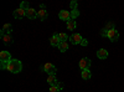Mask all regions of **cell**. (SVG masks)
<instances>
[{
    "instance_id": "obj_1",
    "label": "cell",
    "mask_w": 124,
    "mask_h": 92,
    "mask_svg": "<svg viewBox=\"0 0 124 92\" xmlns=\"http://www.w3.org/2000/svg\"><path fill=\"white\" fill-rule=\"evenodd\" d=\"M5 70L10 71L11 74H19V72H21V70H23V64H21V61H20V60L13 59V60L6 65Z\"/></svg>"
},
{
    "instance_id": "obj_2",
    "label": "cell",
    "mask_w": 124,
    "mask_h": 92,
    "mask_svg": "<svg viewBox=\"0 0 124 92\" xmlns=\"http://www.w3.org/2000/svg\"><path fill=\"white\" fill-rule=\"evenodd\" d=\"M11 55H10L9 51H1L0 52V67H1V70H5L6 65L11 61Z\"/></svg>"
},
{
    "instance_id": "obj_3",
    "label": "cell",
    "mask_w": 124,
    "mask_h": 92,
    "mask_svg": "<svg viewBox=\"0 0 124 92\" xmlns=\"http://www.w3.org/2000/svg\"><path fill=\"white\" fill-rule=\"evenodd\" d=\"M91 60L88 57H83V59H81L79 60V62H78V66L82 71H85V70H88L91 67Z\"/></svg>"
},
{
    "instance_id": "obj_4",
    "label": "cell",
    "mask_w": 124,
    "mask_h": 92,
    "mask_svg": "<svg viewBox=\"0 0 124 92\" xmlns=\"http://www.w3.org/2000/svg\"><path fill=\"white\" fill-rule=\"evenodd\" d=\"M42 70L45 71V72H47V75H56V72H57L56 66L52 65V64H50V62L45 64L44 67H42Z\"/></svg>"
},
{
    "instance_id": "obj_5",
    "label": "cell",
    "mask_w": 124,
    "mask_h": 92,
    "mask_svg": "<svg viewBox=\"0 0 124 92\" xmlns=\"http://www.w3.org/2000/svg\"><path fill=\"white\" fill-rule=\"evenodd\" d=\"M107 37L112 42H116L117 40L119 39V33L117 31V29H113V30H109L108 34H107Z\"/></svg>"
},
{
    "instance_id": "obj_6",
    "label": "cell",
    "mask_w": 124,
    "mask_h": 92,
    "mask_svg": "<svg viewBox=\"0 0 124 92\" xmlns=\"http://www.w3.org/2000/svg\"><path fill=\"white\" fill-rule=\"evenodd\" d=\"M70 41H71V44H73V45H81V42H82V40H83V37H82L79 34H72L71 36H70Z\"/></svg>"
},
{
    "instance_id": "obj_7",
    "label": "cell",
    "mask_w": 124,
    "mask_h": 92,
    "mask_svg": "<svg viewBox=\"0 0 124 92\" xmlns=\"http://www.w3.org/2000/svg\"><path fill=\"white\" fill-rule=\"evenodd\" d=\"M113 29H116L114 27V24L113 23H108L102 29V31H101V35L103 36V37H107V34H108V31L109 30H113Z\"/></svg>"
},
{
    "instance_id": "obj_8",
    "label": "cell",
    "mask_w": 124,
    "mask_h": 92,
    "mask_svg": "<svg viewBox=\"0 0 124 92\" xmlns=\"http://www.w3.org/2000/svg\"><path fill=\"white\" fill-rule=\"evenodd\" d=\"M58 17L61 20L68 21V20H71V11H67V10H61V11L58 13Z\"/></svg>"
},
{
    "instance_id": "obj_9",
    "label": "cell",
    "mask_w": 124,
    "mask_h": 92,
    "mask_svg": "<svg viewBox=\"0 0 124 92\" xmlns=\"http://www.w3.org/2000/svg\"><path fill=\"white\" fill-rule=\"evenodd\" d=\"M47 16H48V14H47V10H46V9H40V10H37V17L41 20V21H45V20H47Z\"/></svg>"
},
{
    "instance_id": "obj_10",
    "label": "cell",
    "mask_w": 124,
    "mask_h": 92,
    "mask_svg": "<svg viewBox=\"0 0 124 92\" xmlns=\"http://www.w3.org/2000/svg\"><path fill=\"white\" fill-rule=\"evenodd\" d=\"M1 39H3V42H4L5 46H9V45H11L14 42V39H13L11 34H6V35L1 36Z\"/></svg>"
},
{
    "instance_id": "obj_11",
    "label": "cell",
    "mask_w": 124,
    "mask_h": 92,
    "mask_svg": "<svg viewBox=\"0 0 124 92\" xmlns=\"http://www.w3.org/2000/svg\"><path fill=\"white\" fill-rule=\"evenodd\" d=\"M24 16H26V11H25L24 9H21V8L16 9L15 11H14V17L15 19H23Z\"/></svg>"
},
{
    "instance_id": "obj_12",
    "label": "cell",
    "mask_w": 124,
    "mask_h": 92,
    "mask_svg": "<svg viewBox=\"0 0 124 92\" xmlns=\"http://www.w3.org/2000/svg\"><path fill=\"white\" fill-rule=\"evenodd\" d=\"M26 16H27V19H31V20L37 19V11H36L35 9L30 8L29 10H26Z\"/></svg>"
},
{
    "instance_id": "obj_13",
    "label": "cell",
    "mask_w": 124,
    "mask_h": 92,
    "mask_svg": "<svg viewBox=\"0 0 124 92\" xmlns=\"http://www.w3.org/2000/svg\"><path fill=\"white\" fill-rule=\"evenodd\" d=\"M11 31H13V26H11V24H5L4 26H3V29H1V36H4V35H6V34H11Z\"/></svg>"
},
{
    "instance_id": "obj_14",
    "label": "cell",
    "mask_w": 124,
    "mask_h": 92,
    "mask_svg": "<svg viewBox=\"0 0 124 92\" xmlns=\"http://www.w3.org/2000/svg\"><path fill=\"white\" fill-rule=\"evenodd\" d=\"M97 57H98L99 60L107 59V57H108V51H107L106 49H99V50L97 51Z\"/></svg>"
},
{
    "instance_id": "obj_15",
    "label": "cell",
    "mask_w": 124,
    "mask_h": 92,
    "mask_svg": "<svg viewBox=\"0 0 124 92\" xmlns=\"http://www.w3.org/2000/svg\"><path fill=\"white\" fill-rule=\"evenodd\" d=\"M50 44L52 45V46H57V47H58V45L61 44V40H60V37H58V34H55L50 39Z\"/></svg>"
},
{
    "instance_id": "obj_16",
    "label": "cell",
    "mask_w": 124,
    "mask_h": 92,
    "mask_svg": "<svg viewBox=\"0 0 124 92\" xmlns=\"http://www.w3.org/2000/svg\"><path fill=\"white\" fill-rule=\"evenodd\" d=\"M57 77H56V75H48V77H47V84L50 85V86H56L57 85Z\"/></svg>"
},
{
    "instance_id": "obj_17",
    "label": "cell",
    "mask_w": 124,
    "mask_h": 92,
    "mask_svg": "<svg viewBox=\"0 0 124 92\" xmlns=\"http://www.w3.org/2000/svg\"><path fill=\"white\" fill-rule=\"evenodd\" d=\"M58 50L61 51V52H66V51L68 50V44H67V41H61V44L58 45Z\"/></svg>"
},
{
    "instance_id": "obj_18",
    "label": "cell",
    "mask_w": 124,
    "mask_h": 92,
    "mask_svg": "<svg viewBox=\"0 0 124 92\" xmlns=\"http://www.w3.org/2000/svg\"><path fill=\"white\" fill-rule=\"evenodd\" d=\"M77 27V23L73 19H71V20H68L67 21V29L68 30H75Z\"/></svg>"
},
{
    "instance_id": "obj_19",
    "label": "cell",
    "mask_w": 124,
    "mask_h": 92,
    "mask_svg": "<svg viewBox=\"0 0 124 92\" xmlns=\"http://www.w3.org/2000/svg\"><path fill=\"white\" fill-rule=\"evenodd\" d=\"M82 78L83 80H89L91 77H92V75H91V71L89 70H85V71H82Z\"/></svg>"
},
{
    "instance_id": "obj_20",
    "label": "cell",
    "mask_w": 124,
    "mask_h": 92,
    "mask_svg": "<svg viewBox=\"0 0 124 92\" xmlns=\"http://www.w3.org/2000/svg\"><path fill=\"white\" fill-rule=\"evenodd\" d=\"M78 16H79V11H78V10H71V19L75 20Z\"/></svg>"
},
{
    "instance_id": "obj_21",
    "label": "cell",
    "mask_w": 124,
    "mask_h": 92,
    "mask_svg": "<svg viewBox=\"0 0 124 92\" xmlns=\"http://www.w3.org/2000/svg\"><path fill=\"white\" fill-rule=\"evenodd\" d=\"M58 37H60L61 41H66L67 39H70V37L67 36V34H65V33H58Z\"/></svg>"
},
{
    "instance_id": "obj_22",
    "label": "cell",
    "mask_w": 124,
    "mask_h": 92,
    "mask_svg": "<svg viewBox=\"0 0 124 92\" xmlns=\"http://www.w3.org/2000/svg\"><path fill=\"white\" fill-rule=\"evenodd\" d=\"M20 8L24 9L25 11H26V10H29V9H30V5H29V3H27V1H23V3H21V5H20Z\"/></svg>"
},
{
    "instance_id": "obj_23",
    "label": "cell",
    "mask_w": 124,
    "mask_h": 92,
    "mask_svg": "<svg viewBox=\"0 0 124 92\" xmlns=\"http://www.w3.org/2000/svg\"><path fill=\"white\" fill-rule=\"evenodd\" d=\"M48 92H61V90L57 86H51L50 90H48Z\"/></svg>"
},
{
    "instance_id": "obj_24",
    "label": "cell",
    "mask_w": 124,
    "mask_h": 92,
    "mask_svg": "<svg viewBox=\"0 0 124 92\" xmlns=\"http://www.w3.org/2000/svg\"><path fill=\"white\" fill-rule=\"evenodd\" d=\"M70 6H71V10H77V1H76V0H73V1H71Z\"/></svg>"
},
{
    "instance_id": "obj_25",
    "label": "cell",
    "mask_w": 124,
    "mask_h": 92,
    "mask_svg": "<svg viewBox=\"0 0 124 92\" xmlns=\"http://www.w3.org/2000/svg\"><path fill=\"white\" fill-rule=\"evenodd\" d=\"M87 45H88V40L83 39V40H82V42H81V46H87Z\"/></svg>"
},
{
    "instance_id": "obj_26",
    "label": "cell",
    "mask_w": 124,
    "mask_h": 92,
    "mask_svg": "<svg viewBox=\"0 0 124 92\" xmlns=\"http://www.w3.org/2000/svg\"><path fill=\"white\" fill-rule=\"evenodd\" d=\"M60 90H62V87H63V84H62V82H57V85H56Z\"/></svg>"
}]
</instances>
